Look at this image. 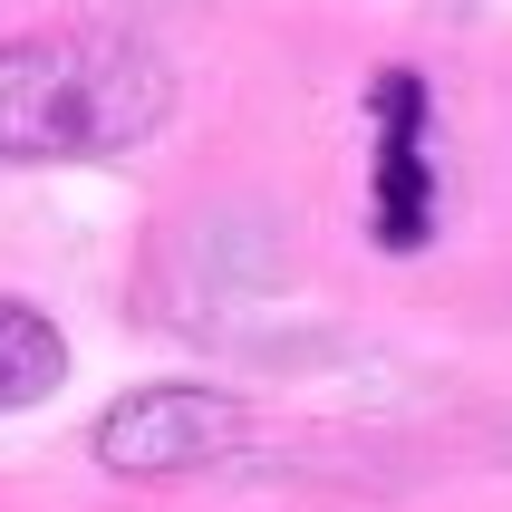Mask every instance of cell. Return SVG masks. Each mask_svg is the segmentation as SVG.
<instances>
[{"label":"cell","mask_w":512,"mask_h":512,"mask_svg":"<svg viewBox=\"0 0 512 512\" xmlns=\"http://www.w3.org/2000/svg\"><path fill=\"white\" fill-rule=\"evenodd\" d=\"M174 68L126 29L0 39V165H107L165 136Z\"/></svg>","instance_id":"1"},{"label":"cell","mask_w":512,"mask_h":512,"mask_svg":"<svg viewBox=\"0 0 512 512\" xmlns=\"http://www.w3.org/2000/svg\"><path fill=\"white\" fill-rule=\"evenodd\" d=\"M435 87L426 68H377L368 78V242L377 252H426L435 242Z\"/></svg>","instance_id":"2"},{"label":"cell","mask_w":512,"mask_h":512,"mask_svg":"<svg viewBox=\"0 0 512 512\" xmlns=\"http://www.w3.org/2000/svg\"><path fill=\"white\" fill-rule=\"evenodd\" d=\"M242 435H252V406L242 397L194 387V377H165V387H126V397L97 416L87 455L107 464V474H126V484H165V474L223 464Z\"/></svg>","instance_id":"3"},{"label":"cell","mask_w":512,"mask_h":512,"mask_svg":"<svg viewBox=\"0 0 512 512\" xmlns=\"http://www.w3.org/2000/svg\"><path fill=\"white\" fill-rule=\"evenodd\" d=\"M58 387H68V339H58V319L0 290V416H20V406L58 397Z\"/></svg>","instance_id":"4"}]
</instances>
